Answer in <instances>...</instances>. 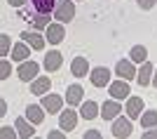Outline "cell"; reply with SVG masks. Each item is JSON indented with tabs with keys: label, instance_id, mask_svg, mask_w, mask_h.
Segmentation results:
<instances>
[{
	"label": "cell",
	"instance_id": "obj_1",
	"mask_svg": "<svg viewBox=\"0 0 157 139\" xmlns=\"http://www.w3.org/2000/svg\"><path fill=\"white\" fill-rule=\"evenodd\" d=\"M113 137L117 139H127L131 137V132H134V120L127 118V116H117V118H113Z\"/></svg>",
	"mask_w": 157,
	"mask_h": 139
},
{
	"label": "cell",
	"instance_id": "obj_2",
	"mask_svg": "<svg viewBox=\"0 0 157 139\" xmlns=\"http://www.w3.org/2000/svg\"><path fill=\"white\" fill-rule=\"evenodd\" d=\"M54 17H56V21H61V24L73 21L75 19V2H73V0H61V2H56Z\"/></svg>",
	"mask_w": 157,
	"mask_h": 139
},
{
	"label": "cell",
	"instance_id": "obj_3",
	"mask_svg": "<svg viewBox=\"0 0 157 139\" xmlns=\"http://www.w3.org/2000/svg\"><path fill=\"white\" fill-rule=\"evenodd\" d=\"M78 120H80V113L75 111V106H71V108H61L59 111V127L63 130V132H71V130H75L78 127Z\"/></svg>",
	"mask_w": 157,
	"mask_h": 139
},
{
	"label": "cell",
	"instance_id": "obj_4",
	"mask_svg": "<svg viewBox=\"0 0 157 139\" xmlns=\"http://www.w3.org/2000/svg\"><path fill=\"white\" fill-rule=\"evenodd\" d=\"M108 92H110V97L113 99H117V101H122V99H127L131 94V87H129V80H113V83H108Z\"/></svg>",
	"mask_w": 157,
	"mask_h": 139
},
{
	"label": "cell",
	"instance_id": "obj_5",
	"mask_svg": "<svg viewBox=\"0 0 157 139\" xmlns=\"http://www.w3.org/2000/svg\"><path fill=\"white\" fill-rule=\"evenodd\" d=\"M113 78V71L105 66H94V71H89V80H92L94 87H108Z\"/></svg>",
	"mask_w": 157,
	"mask_h": 139
},
{
	"label": "cell",
	"instance_id": "obj_6",
	"mask_svg": "<svg viewBox=\"0 0 157 139\" xmlns=\"http://www.w3.org/2000/svg\"><path fill=\"white\" fill-rule=\"evenodd\" d=\"M143 108H145V104H143V99L141 97H127V104H124V116L127 118H131V120H138V116L143 113Z\"/></svg>",
	"mask_w": 157,
	"mask_h": 139
},
{
	"label": "cell",
	"instance_id": "obj_7",
	"mask_svg": "<svg viewBox=\"0 0 157 139\" xmlns=\"http://www.w3.org/2000/svg\"><path fill=\"white\" fill-rule=\"evenodd\" d=\"M115 76L122 80H134L136 78V64L131 59H120L115 64Z\"/></svg>",
	"mask_w": 157,
	"mask_h": 139
},
{
	"label": "cell",
	"instance_id": "obj_8",
	"mask_svg": "<svg viewBox=\"0 0 157 139\" xmlns=\"http://www.w3.org/2000/svg\"><path fill=\"white\" fill-rule=\"evenodd\" d=\"M38 71H40L38 61L26 59V61H21V64H19V71H17V76H19V80H24V83H31V80L38 76Z\"/></svg>",
	"mask_w": 157,
	"mask_h": 139
},
{
	"label": "cell",
	"instance_id": "obj_9",
	"mask_svg": "<svg viewBox=\"0 0 157 139\" xmlns=\"http://www.w3.org/2000/svg\"><path fill=\"white\" fill-rule=\"evenodd\" d=\"M45 33H47V43L49 45H59V43H63V38H66V28H63V24L61 21H56V24H49V26L45 28Z\"/></svg>",
	"mask_w": 157,
	"mask_h": 139
},
{
	"label": "cell",
	"instance_id": "obj_10",
	"mask_svg": "<svg viewBox=\"0 0 157 139\" xmlns=\"http://www.w3.org/2000/svg\"><path fill=\"white\" fill-rule=\"evenodd\" d=\"M120 113H122V106H120V101H117V99H113V97L105 101L101 108H98V116H101L103 120H108V123H110L113 118H117Z\"/></svg>",
	"mask_w": 157,
	"mask_h": 139
},
{
	"label": "cell",
	"instance_id": "obj_11",
	"mask_svg": "<svg viewBox=\"0 0 157 139\" xmlns=\"http://www.w3.org/2000/svg\"><path fill=\"white\" fill-rule=\"evenodd\" d=\"M40 106L45 108V113H54V116H56V113L63 108V99H61L59 94H49V92H47V94H42Z\"/></svg>",
	"mask_w": 157,
	"mask_h": 139
},
{
	"label": "cell",
	"instance_id": "obj_12",
	"mask_svg": "<svg viewBox=\"0 0 157 139\" xmlns=\"http://www.w3.org/2000/svg\"><path fill=\"white\" fill-rule=\"evenodd\" d=\"M42 66H45L49 73H56L61 66H63V54H61L59 50H52V52H47V54H45V61H42Z\"/></svg>",
	"mask_w": 157,
	"mask_h": 139
},
{
	"label": "cell",
	"instance_id": "obj_13",
	"mask_svg": "<svg viewBox=\"0 0 157 139\" xmlns=\"http://www.w3.org/2000/svg\"><path fill=\"white\" fill-rule=\"evenodd\" d=\"M10 57H12V61L21 64V61L31 59V47H28L24 40H19V43H14V45H12V50H10Z\"/></svg>",
	"mask_w": 157,
	"mask_h": 139
},
{
	"label": "cell",
	"instance_id": "obj_14",
	"mask_svg": "<svg viewBox=\"0 0 157 139\" xmlns=\"http://www.w3.org/2000/svg\"><path fill=\"white\" fill-rule=\"evenodd\" d=\"M52 90V80L47 78V76H35V78L31 80V94H35V97H42V94H47Z\"/></svg>",
	"mask_w": 157,
	"mask_h": 139
},
{
	"label": "cell",
	"instance_id": "obj_15",
	"mask_svg": "<svg viewBox=\"0 0 157 139\" xmlns=\"http://www.w3.org/2000/svg\"><path fill=\"white\" fill-rule=\"evenodd\" d=\"M21 40H24L31 50H42V47L47 45V40L40 35V31H24V33H21Z\"/></svg>",
	"mask_w": 157,
	"mask_h": 139
},
{
	"label": "cell",
	"instance_id": "obj_16",
	"mask_svg": "<svg viewBox=\"0 0 157 139\" xmlns=\"http://www.w3.org/2000/svg\"><path fill=\"white\" fill-rule=\"evenodd\" d=\"M152 71H155V66H152L150 61L145 59L143 64H141V68H136V83H138L141 87L150 85V80H152Z\"/></svg>",
	"mask_w": 157,
	"mask_h": 139
},
{
	"label": "cell",
	"instance_id": "obj_17",
	"mask_svg": "<svg viewBox=\"0 0 157 139\" xmlns=\"http://www.w3.org/2000/svg\"><path fill=\"white\" fill-rule=\"evenodd\" d=\"M14 130H17V134L24 137V139H28V137L35 134V125H33L28 118H19V116H17V120H14Z\"/></svg>",
	"mask_w": 157,
	"mask_h": 139
},
{
	"label": "cell",
	"instance_id": "obj_18",
	"mask_svg": "<svg viewBox=\"0 0 157 139\" xmlns=\"http://www.w3.org/2000/svg\"><path fill=\"white\" fill-rule=\"evenodd\" d=\"M85 101V90H82V85H71L68 90H66V104L68 106H78Z\"/></svg>",
	"mask_w": 157,
	"mask_h": 139
},
{
	"label": "cell",
	"instance_id": "obj_19",
	"mask_svg": "<svg viewBox=\"0 0 157 139\" xmlns=\"http://www.w3.org/2000/svg\"><path fill=\"white\" fill-rule=\"evenodd\" d=\"M71 73L75 76V78H85V76H89V61H87L85 57H75V59L71 61Z\"/></svg>",
	"mask_w": 157,
	"mask_h": 139
},
{
	"label": "cell",
	"instance_id": "obj_20",
	"mask_svg": "<svg viewBox=\"0 0 157 139\" xmlns=\"http://www.w3.org/2000/svg\"><path fill=\"white\" fill-rule=\"evenodd\" d=\"M26 118L31 120L33 125H42V120H45V108L40 104H28L26 106Z\"/></svg>",
	"mask_w": 157,
	"mask_h": 139
},
{
	"label": "cell",
	"instance_id": "obj_21",
	"mask_svg": "<svg viewBox=\"0 0 157 139\" xmlns=\"http://www.w3.org/2000/svg\"><path fill=\"white\" fill-rule=\"evenodd\" d=\"M98 108H101V106H98L94 99L82 101V104H80V118H85V120H94V118L98 116Z\"/></svg>",
	"mask_w": 157,
	"mask_h": 139
},
{
	"label": "cell",
	"instance_id": "obj_22",
	"mask_svg": "<svg viewBox=\"0 0 157 139\" xmlns=\"http://www.w3.org/2000/svg\"><path fill=\"white\" fill-rule=\"evenodd\" d=\"M28 19H31V24H33V28H35V31H42V28H47L49 24H52V19H49V14H42V12L28 14Z\"/></svg>",
	"mask_w": 157,
	"mask_h": 139
},
{
	"label": "cell",
	"instance_id": "obj_23",
	"mask_svg": "<svg viewBox=\"0 0 157 139\" xmlns=\"http://www.w3.org/2000/svg\"><path fill=\"white\" fill-rule=\"evenodd\" d=\"M31 5L35 12H42V14H52L54 7H56V0H31Z\"/></svg>",
	"mask_w": 157,
	"mask_h": 139
},
{
	"label": "cell",
	"instance_id": "obj_24",
	"mask_svg": "<svg viewBox=\"0 0 157 139\" xmlns=\"http://www.w3.org/2000/svg\"><path fill=\"white\" fill-rule=\"evenodd\" d=\"M138 120H141V127H143V130H148V127H155L157 125V111H145L143 108V113H141V116H138Z\"/></svg>",
	"mask_w": 157,
	"mask_h": 139
},
{
	"label": "cell",
	"instance_id": "obj_25",
	"mask_svg": "<svg viewBox=\"0 0 157 139\" xmlns=\"http://www.w3.org/2000/svg\"><path fill=\"white\" fill-rule=\"evenodd\" d=\"M129 59L134 61V64H143V61L148 59V50H145L143 45H134L129 50Z\"/></svg>",
	"mask_w": 157,
	"mask_h": 139
},
{
	"label": "cell",
	"instance_id": "obj_26",
	"mask_svg": "<svg viewBox=\"0 0 157 139\" xmlns=\"http://www.w3.org/2000/svg\"><path fill=\"white\" fill-rule=\"evenodd\" d=\"M10 50H12V40H10V35L0 33V57L10 54Z\"/></svg>",
	"mask_w": 157,
	"mask_h": 139
},
{
	"label": "cell",
	"instance_id": "obj_27",
	"mask_svg": "<svg viewBox=\"0 0 157 139\" xmlns=\"http://www.w3.org/2000/svg\"><path fill=\"white\" fill-rule=\"evenodd\" d=\"M10 76H12V64L5 61V59H0V80H7Z\"/></svg>",
	"mask_w": 157,
	"mask_h": 139
},
{
	"label": "cell",
	"instance_id": "obj_28",
	"mask_svg": "<svg viewBox=\"0 0 157 139\" xmlns=\"http://www.w3.org/2000/svg\"><path fill=\"white\" fill-rule=\"evenodd\" d=\"M17 137H19V134H17L14 127H10V125L0 127V139H17Z\"/></svg>",
	"mask_w": 157,
	"mask_h": 139
},
{
	"label": "cell",
	"instance_id": "obj_29",
	"mask_svg": "<svg viewBox=\"0 0 157 139\" xmlns=\"http://www.w3.org/2000/svg\"><path fill=\"white\" fill-rule=\"evenodd\" d=\"M136 5L141 7V10H152V7L157 5V0H136Z\"/></svg>",
	"mask_w": 157,
	"mask_h": 139
},
{
	"label": "cell",
	"instance_id": "obj_30",
	"mask_svg": "<svg viewBox=\"0 0 157 139\" xmlns=\"http://www.w3.org/2000/svg\"><path fill=\"white\" fill-rule=\"evenodd\" d=\"M47 139H66V132L61 130V127H59V130H52V132L47 134Z\"/></svg>",
	"mask_w": 157,
	"mask_h": 139
},
{
	"label": "cell",
	"instance_id": "obj_31",
	"mask_svg": "<svg viewBox=\"0 0 157 139\" xmlns=\"http://www.w3.org/2000/svg\"><path fill=\"white\" fill-rule=\"evenodd\" d=\"M143 139H157V125L155 127H148L143 132Z\"/></svg>",
	"mask_w": 157,
	"mask_h": 139
},
{
	"label": "cell",
	"instance_id": "obj_32",
	"mask_svg": "<svg viewBox=\"0 0 157 139\" xmlns=\"http://www.w3.org/2000/svg\"><path fill=\"white\" fill-rule=\"evenodd\" d=\"M85 139H101V132L98 130H89V132H85Z\"/></svg>",
	"mask_w": 157,
	"mask_h": 139
},
{
	"label": "cell",
	"instance_id": "obj_33",
	"mask_svg": "<svg viewBox=\"0 0 157 139\" xmlns=\"http://www.w3.org/2000/svg\"><path fill=\"white\" fill-rule=\"evenodd\" d=\"M7 5H12V7H24V5H26V0H7Z\"/></svg>",
	"mask_w": 157,
	"mask_h": 139
},
{
	"label": "cell",
	"instance_id": "obj_34",
	"mask_svg": "<svg viewBox=\"0 0 157 139\" xmlns=\"http://www.w3.org/2000/svg\"><path fill=\"white\" fill-rule=\"evenodd\" d=\"M2 116H7V101L5 99H0V118Z\"/></svg>",
	"mask_w": 157,
	"mask_h": 139
},
{
	"label": "cell",
	"instance_id": "obj_35",
	"mask_svg": "<svg viewBox=\"0 0 157 139\" xmlns=\"http://www.w3.org/2000/svg\"><path fill=\"white\" fill-rule=\"evenodd\" d=\"M152 87H157V66H155V71H152Z\"/></svg>",
	"mask_w": 157,
	"mask_h": 139
}]
</instances>
